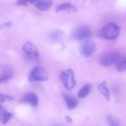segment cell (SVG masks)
I'll return each instance as SVG.
<instances>
[{"label": "cell", "instance_id": "cell-1", "mask_svg": "<svg viewBox=\"0 0 126 126\" xmlns=\"http://www.w3.org/2000/svg\"><path fill=\"white\" fill-rule=\"evenodd\" d=\"M120 30V26L114 23H109L102 28L101 35L105 39L115 40L119 36Z\"/></svg>", "mask_w": 126, "mask_h": 126}, {"label": "cell", "instance_id": "cell-2", "mask_svg": "<svg viewBox=\"0 0 126 126\" xmlns=\"http://www.w3.org/2000/svg\"><path fill=\"white\" fill-rule=\"evenodd\" d=\"M60 78L64 86L68 91H72L76 85L74 72L72 69L62 71L60 74Z\"/></svg>", "mask_w": 126, "mask_h": 126}, {"label": "cell", "instance_id": "cell-3", "mask_svg": "<svg viewBox=\"0 0 126 126\" xmlns=\"http://www.w3.org/2000/svg\"><path fill=\"white\" fill-rule=\"evenodd\" d=\"M48 77L47 71L40 66L34 67L30 71L28 77L29 80L31 82L46 81Z\"/></svg>", "mask_w": 126, "mask_h": 126}, {"label": "cell", "instance_id": "cell-4", "mask_svg": "<svg viewBox=\"0 0 126 126\" xmlns=\"http://www.w3.org/2000/svg\"><path fill=\"white\" fill-rule=\"evenodd\" d=\"M120 55L115 52H109L103 54L99 59V63L104 66L108 67L119 60Z\"/></svg>", "mask_w": 126, "mask_h": 126}, {"label": "cell", "instance_id": "cell-5", "mask_svg": "<svg viewBox=\"0 0 126 126\" xmlns=\"http://www.w3.org/2000/svg\"><path fill=\"white\" fill-rule=\"evenodd\" d=\"M92 35V30L86 25H81L76 27L73 33V37L78 40H86Z\"/></svg>", "mask_w": 126, "mask_h": 126}, {"label": "cell", "instance_id": "cell-6", "mask_svg": "<svg viewBox=\"0 0 126 126\" xmlns=\"http://www.w3.org/2000/svg\"><path fill=\"white\" fill-rule=\"evenodd\" d=\"M95 44L91 40H87L81 43L79 47L80 54L86 57L90 56L95 49Z\"/></svg>", "mask_w": 126, "mask_h": 126}, {"label": "cell", "instance_id": "cell-7", "mask_svg": "<svg viewBox=\"0 0 126 126\" xmlns=\"http://www.w3.org/2000/svg\"><path fill=\"white\" fill-rule=\"evenodd\" d=\"M22 49L27 56L30 59L36 60L40 57V53L37 47L32 42L26 43L23 46Z\"/></svg>", "mask_w": 126, "mask_h": 126}, {"label": "cell", "instance_id": "cell-8", "mask_svg": "<svg viewBox=\"0 0 126 126\" xmlns=\"http://www.w3.org/2000/svg\"><path fill=\"white\" fill-rule=\"evenodd\" d=\"M13 69L10 65H4L0 67V84L8 83L12 78Z\"/></svg>", "mask_w": 126, "mask_h": 126}, {"label": "cell", "instance_id": "cell-9", "mask_svg": "<svg viewBox=\"0 0 126 126\" xmlns=\"http://www.w3.org/2000/svg\"><path fill=\"white\" fill-rule=\"evenodd\" d=\"M56 12H64L69 13H74L77 12V9L75 5L69 3H63L58 6Z\"/></svg>", "mask_w": 126, "mask_h": 126}, {"label": "cell", "instance_id": "cell-10", "mask_svg": "<svg viewBox=\"0 0 126 126\" xmlns=\"http://www.w3.org/2000/svg\"><path fill=\"white\" fill-rule=\"evenodd\" d=\"M21 101L23 103L29 104L32 106H35L37 105L38 103V98L35 93L28 92L25 94L22 97Z\"/></svg>", "mask_w": 126, "mask_h": 126}, {"label": "cell", "instance_id": "cell-11", "mask_svg": "<svg viewBox=\"0 0 126 126\" xmlns=\"http://www.w3.org/2000/svg\"><path fill=\"white\" fill-rule=\"evenodd\" d=\"M63 97L69 110H73L78 106L79 101L77 98L67 94H63Z\"/></svg>", "mask_w": 126, "mask_h": 126}, {"label": "cell", "instance_id": "cell-12", "mask_svg": "<svg viewBox=\"0 0 126 126\" xmlns=\"http://www.w3.org/2000/svg\"><path fill=\"white\" fill-rule=\"evenodd\" d=\"M52 4L51 0H36L34 5L39 10L46 11L50 9Z\"/></svg>", "mask_w": 126, "mask_h": 126}, {"label": "cell", "instance_id": "cell-13", "mask_svg": "<svg viewBox=\"0 0 126 126\" xmlns=\"http://www.w3.org/2000/svg\"><path fill=\"white\" fill-rule=\"evenodd\" d=\"M14 116V114L8 112L5 109H2L0 111V120L2 125L6 124Z\"/></svg>", "mask_w": 126, "mask_h": 126}, {"label": "cell", "instance_id": "cell-14", "mask_svg": "<svg viewBox=\"0 0 126 126\" xmlns=\"http://www.w3.org/2000/svg\"><path fill=\"white\" fill-rule=\"evenodd\" d=\"M98 89L100 92L103 95L106 100H109L110 98V91L106 81H104L98 85Z\"/></svg>", "mask_w": 126, "mask_h": 126}, {"label": "cell", "instance_id": "cell-15", "mask_svg": "<svg viewBox=\"0 0 126 126\" xmlns=\"http://www.w3.org/2000/svg\"><path fill=\"white\" fill-rule=\"evenodd\" d=\"M92 90V86L90 84H86L81 89L78 93V96L80 98H83L89 95Z\"/></svg>", "mask_w": 126, "mask_h": 126}, {"label": "cell", "instance_id": "cell-16", "mask_svg": "<svg viewBox=\"0 0 126 126\" xmlns=\"http://www.w3.org/2000/svg\"><path fill=\"white\" fill-rule=\"evenodd\" d=\"M116 69L120 72L126 71V57L118 60L116 65Z\"/></svg>", "mask_w": 126, "mask_h": 126}, {"label": "cell", "instance_id": "cell-17", "mask_svg": "<svg viewBox=\"0 0 126 126\" xmlns=\"http://www.w3.org/2000/svg\"><path fill=\"white\" fill-rule=\"evenodd\" d=\"M109 126H120V123L118 120L114 117L110 115L107 118Z\"/></svg>", "mask_w": 126, "mask_h": 126}, {"label": "cell", "instance_id": "cell-18", "mask_svg": "<svg viewBox=\"0 0 126 126\" xmlns=\"http://www.w3.org/2000/svg\"><path fill=\"white\" fill-rule=\"evenodd\" d=\"M14 97L7 95L4 94L0 92V103L6 101H12L14 100Z\"/></svg>", "mask_w": 126, "mask_h": 126}, {"label": "cell", "instance_id": "cell-19", "mask_svg": "<svg viewBox=\"0 0 126 126\" xmlns=\"http://www.w3.org/2000/svg\"><path fill=\"white\" fill-rule=\"evenodd\" d=\"M30 3V0H18L16 3V5L18 6H26L28 5V4Z\"/></svg>", "mask_w": 126, "mask_h": 126}, {"label": "cell", "instance_id": "cell-20", "mask_svg": "<svg viewBox=\"0 0 126 126\" xmlns=\"http://www.w3.org/2000/svg\"><path fill=\"white\" fill-rule=\"evenodd\" d=\"M12 23L10 21L4 23L0 25V29H7L10 27L12 26Z\"/></svg>", "mask_w": 126, "mask_h": 126}, {"label": "cell", "instance_id": "cell-21", "mask_svg": "<svg viewBox=\"0 0 126 126\" xmlns=\"http://www.w3.org/2000/svg\"><path fill=\"white\" fill-rule=\"evenodd\" d=\"M66 120L67 122L68 123L71 124L73 122L72 118L69 116H66Z\"/></svg>", "mask_w": 126, "mask_h": 126}, {"label": "cell", "instance_id": "cell-22", "mask_svg": "<svg viewBox=\"0 0 126 126\" xmlns=\"http://www.w3.org/2000/svg\"><path fill=\"white\" fill-rule=\"evenodd\" d=\"M60 32H56V33L54 34H53L52 36V37L53 38H54L55 39H57V37H59L61 35V34H60Z\"/></svg>", "mask_w": 126, "mask_h": 126}, {"label": "cell", "instance_id": "cell-23", "mask_svg": "<svg viewBox=\"0 0 126 126\" xmlns=\"http://www.w3.org/2000/svg\"><path fill=\"white\" fill-rule=\"evenodd\" d=\"M2 109V106L1 104H0V111H1Z\"/></svg>", "mask_w": 126, "mask_h": 126}]
</instances>
